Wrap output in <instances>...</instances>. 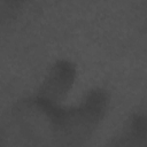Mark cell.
<instances>
[{
  "label": "cell",
  "mask_w": 147,
  "mask_h": 147,
  "mask_svg": "<svg viewBox=\"0 0 147 147\" xmlns=\"http://www.w3.org/2000/svg\"><path fill=\"white\" fill-rule=\"evenodd\" d=\"M77 76L76 64L67 59L56 60L41 82L36 96L49 102L61 105L63 99L72 88Z\"/></svg>",
  "instance_id": "1"
},
{
  "label": "cell",
  "mask_w": 147,
  "mask_h": 147,
  "mask_svg": "<svg viewBox=\"0 0 147 147\" xmlns=\"http://www.w3.org/2000/svg\"><path fill=\"white\" fill-rule=\"evenodd\" d=\"M109 106V95L106 90L101 87L90 90L80 103L69 109L68 114V123H80L87 127L95 126L103 118Z\"/></svg>",
  "instance_id": "2"
},
{
  "label": "cell",
  "mask_w": 147,
  "mask_h": 147,
  "mask_svg": "<svg viewBox=\"0 0 147 147\" xmlns=\"http://www.w3.org/2000/svg\"><path fill=\"white\" fill-rule=\"evenodd\" d=\"M125 138L136 145H144L146 138V117L144 114L134 113L127 119Z\"/></svg>",
  "instance_id": "3"
},
{
  "label": "cell",
  "mask_w": 147,
  "mask_h": 147,
  "mask_svg": "<svg viewBox=\"0 0 147 147\" xmlns=\"http://www.w3.org/2000/svg\"><path fill=\"white\" fill-rule=\"evenodd\" d=\"M21 1H3L0 2V20L13 18L17 15L22 7Z\"/></svg>",
  "instance_id": "4"
},
{
  "label": "cell",
  "mask_w": 147,
  "mask_h": 147,
  "mask_svg": "<svg viewBox=\"0 0 147 147\" xmlns=\"http://www.w3.org/2000/svg\"><path fill=\"white\" fill-rule=\"evenodd\" d=\"M0 147H2V140H1V138H0Z\"/></svg>",
  "instance_id": "5"
}]
</instances>
